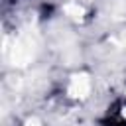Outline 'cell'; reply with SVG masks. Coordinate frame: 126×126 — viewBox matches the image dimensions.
<instances>
[{
	"label": "cell",
	"instance_id": "obj_1",
	"mask_svg": "<svg viewBox=\"0 0 126 126\" xmlns=\"http://www.w3.org/2000/svg\"><path fill=\"white\" fill-rule=\"evenodd\" d=\"M89 79L85 77V75H77V77H73V81H71V87H69V93L73 94V96H85L87 93H89Z\"/></svg>",
	"mask_w": 126,
	"mask_h": 126
},
{
	"label": "cell",
	"instance_id": "obj_2",
	"mask_svg": "<svg viewBox=\"0 0 126 126\" xmlns=\"http://www.w3.org/2000/svg\"><path fill=\"white\" fill-rule=\"evenodd\" d=\"M65 10H67V12H71V14H75V18H77V16H81V14H83V10H81V8H79V6H73V4H69V6H67V8H65Z\"/></svg>",
	"mask_w": 126,
	"mask_h": 126
},
{
	"label": "cell",
	"instance_id": "obj_3",
	"mask_svg": "<svg viewBox=\"0 0 126 126\" xmlns=\"http://www.w3.org/2000/svg\"><path fill=\"white\" fill-rule=\"evenodd\" d=\"M26 126H39V124H37V120H30Z\"/></svg>",
	"mask_w": 126,
	"mask_h": 126
},
{
	"label": "cell",
	"instance_id": "obj_4",
	"mask_svg": "<svg viewBox=\"0 0 126 126\" xmlns=\"http://www.w3.org/2000/svg\"><path fill=\"white\" fill-rule=\"evenodd\" d=\"M124 41H126V33H124Z\"/></svg>",
	"mask_w": 126,
	"mask_h": 126
}]
</instances>
